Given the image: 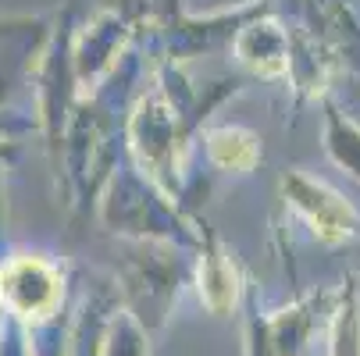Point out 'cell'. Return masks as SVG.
Instances as JSON below:
<instances>
[{"mask_svg":"<svg viewBox=\"0 0 360 356\" xmlns=\"http://www.w3.org/2000/svg\"><path fill=\"white\" fill-rule=\"evenodd\" d=\"M285 189H289L292 207L303 214V221L314 228L318 239H325V242H342V239L353 235L356 214H353V207H349L342 196H335L332 189H325V199H318V196H321V182L300 178V175H296L292 182H285Z\"/></svg>","mask_w":360,"mask_h":356,"instance_id":"obj_1","label":"cell"},{"mask_svg":"<svg viewBox=\"0 0 360 356\" xmlns=\"http://www.w3.org/2000/svg\"><path fill=\"white\" fill-rule=\"evenodd\" d=\"M200 296L211 310H229L236 303V271L232 264L218 261V257H207L200 268Z\"/></svg>","mask_w":360,"mask_h":356,"instance_id":"obj_2","label":"cell"}]
</instances>
